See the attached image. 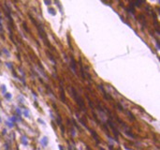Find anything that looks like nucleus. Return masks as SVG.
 Returning a JSON list of instances; mask_svg holds the SVG:
<instances>
[{"label": "nucleus", "mask_w": 160, "mask_h": 150, "mask_svg": "<svg viewBox=\"0 0 160 150\" xmlns=\"http://www.w3.org/2000/svg\"><path fill=\"white\" fill-rule=\"evenodd\" d=\"M60 150H64V148H63V147H60Z\"/></svg>", "instance_id": "obj_17"}, {"label": "nucleus", "mask_w": 160, "mask_h": 150, "mask_svg": "<svg viewBox=\"0 0 160 150\" xmlns=\"http://www.w3.org/2000/svg\"><path fill=\"white\" fill-rule=\"evenodd\" d=\"M22 143L24 144V146H27L28 145V142H27V140H26L25 137H22Z\"/></svg>", "instance_id": "obj_11"}, {"label": "nucleus", "mask_w": 160, "mask_h": 150, "mask_svg": "<svg viewBox=\"0 0 160 150\" xmlns=\"http://www.w3.org/2000/svg\"><path fill=\"white\" fill-rule=\"evenodd\" d=\"M23 26H24L25 31H26L27 33H29V29H28V27H27V25H26V23H23Z\"/></svg>", "instance_id": "obj_13"}, {"label": "nucleus", "mask_w": 160, "mask_h": 150, "mask_svg": "<svg viewBox=\"0 0 160 150\" xmlns=\"http://www.w3.org/2000/svg\"><path fill=\"white\" fill-rule=\"evenodd\" d=\"M71 90H72V93H73V95H74V97H75V99H76V101H77V103H78V105L80 106V108H82V109H84V111H85V108H84V102H83V100L78 95V93H77V91H75V89H74V87H72L71 88Z\"/></svg>", "instance_id": "obj_1"}, {"label": "nucleus", "mask_w": 160, "mask_h": 150, "mask_svg": "<svg viewBox=\"0 0 160 150\" xmlns=\"http://www.w3.org/2000/svg\"><path fill=\"white\" fill-rule=\"evenodd\" d=\"M144 2V0H135V6H138V7H140L142 3Z\"/></svg>", "instance_id": "obj_9"}, {"label": "nucleus", "mask_w": 160, "mask_h": 150, "mask_svg": "<svg viewBox=\"0 0 160 150\" xmlns=\"http://www.w3.org/2000/svg\"><path fill=\"white\" fill-rule=\"evenodd\" d=\"M61 91H62V94H61L62 101H63V102H65L66 101V97H65V91H64V88L63 87H61Z\"/></svg>", "instance_id": "obj_8"}, {"label": "nucleus", "mask_w": 160, "mask_h": 150, "mask_svg": "<svg viewBox=\"0 0 160 150\" xmlns=\"http://www.w3.org/2000/svg\"><path fill=\"white\" fill-rule=\"evenodd\" d=\"M51 0H45V4H47V5H51Z\"/></svg>", "instance_id": "obj_15"}, {"label": "nucleus", "mask_w": 160, "mask_h": 150, "mask_svg": "<svg viewBox=\"0 0 160 150\" xmlns=\"http://www.w3.org/2000/svg\"><path fill=\"white\" fill-rule=\"evenodd\" d=\"M108 123L110 124V126H111V128L112 129V131H113V132H114V135H115V137L117 138V137H118V135H119V133H118V131L116 130V128H115V126H114V125L112 124V122L111 120H109V121H108Z\"/></svg>", "instance_id": "obj_2"}, {"label": "nucleus", "mask_w": 160, "mask_h": 150, "mask_svg": "<svg viewBox=\"0 0 160 150\" xmlns=\"http://www.w3.org/2000/svg\"><path fill=\"white\" fill-rule=\"evenodd\" d=\"M90 132H91V134L93 135L94 139L96 140V142H97V143H99V140H98V134H97L94 131H92V130H90Z\"/></svg>", "instance_id": "obj_6"}, {"label": "nucleus", "mask_w": 160, "mask_h": 150, "mask_svg": "<svg viewBox=\"0 0 160 150\" xmlns=\"http://www.w3.org/2000/svg\"><path fill=\"white\" fill-rule=\"evenodd\" d=\"M99 88L101 89V91H102V92H103V94H104V97H105L107 100H112V97H110V96L107 94V92L104 90V88H103V86H102V85H99Z\"/></svg>", "instance_id": "obj_4"}, {"label": "nucleus", "mask_w": 160, "mask_h": 150, "mask_svg": "<svg viewBox=\"0 0 160 150\" xmlns=\"http://www.w3.org/2000/svg\"><path fill=\"white\" fill-rule=\"evenodd\" d=\"M118 108L120 109V111H123V107H122V106H121L120 104H118Z\"/></svg>", "instance_id": "obj_16"}, {"label": "nucleus", "mask_w": 160, "mask_h": 150, "mask_svg": "<svg viewBox=\"0 0 160 150\" xmlns=\"http://www.w3.org/2000/svg\"><path fill=\"white\" fill-rule=\"evenodd\" d=\"M41 144L43 147H46L48 145V138L47 137H43L42 140H41Z\"/></svg>", "instance_id": "obj_7"}, {"label": "nucleus", "mask_w": 160, "mask_h": 150, "mask_svg": "<svg viewBox=\"0 0 160 150\" xmlns=\"http://www.w3.org/2000/svg\"><path fill=\"white\" fill-rule=\"evenodd\" d=\"M24 116H27V117L29 116V113H28V111H27V110H25V111H24Z\"/></svg>", "instance_id": "obj_14"}, {"label": "nucleus", "mask_w": 160, "mask_h": 150, "mask_svg": "<svg viewBox=\"0 0 160 150\" xmlns=\"http://www.w3.org/2000/svg\"><path fill=\"white\" fill-rule=\"evenodd\" d=\"M71 68H72L73 71L76 72V63H75V60H74L73 56H71Z\"/></svg>", "instance_id": "obj_5"}, {"label": "nucleus", "mask_w": 160, "mask_h": 150, "mask_svg": "<svg viewBox=\"0 0 160 150\" xmlns=\"http://www.w3.org/2000/svg\"><path fill=\"white\" fill-rule=\"evenodd\" d=\"M49 12L51 13V14H52V15H54L55 14V11H54V9H52V8H49Z\"/></svg>", "instance_id": "obj_12"}, {"label": "nucleus", "mask_w": 160, "mask_h": 150, "mask_svg": "<svg viewBox=\"0 0 160 150\" xmlns=\"http://www.w3.org/2000/svg\"><path fill=\"white\" fill-rule=\"evenodd\" d=\"M47 54L49 55V57H50V59H51V60H52V62H53L54 64H55L56 62H55V60H54V58L52 57V54H50V52H47Z\"/></svg>", "instance_id": "obj_10"}, {"label": "nucleus", "mask_w": 160, "mask_h": 150, "mask_svg": "<svg viewBox=\"0 0 160 150\" xmlns=\"http://www.w3.org/2000/svg\"><path fill=\"white\" fill-rule=\"evenodd\" d=\"M79 63H80V70H81V73H82V77L83 78V80L85 79V73H84V70H83V69H82V60L80 59V61H79Z\"/></svg>", "instance_id": "obj_3"}]
</instances>
